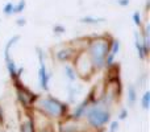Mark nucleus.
Listing matches in <instances>:
<instances>
[{
  "instance_id": "nucleus-10",
  "label": "nucleus",
  "mask_w": 150,
  "mask_h": 132,
  "mask_svg": "<svg viewBox=\"0 0 150 132\" xmlns=\"http://www.w3.org/2000/svg\"><path fill=\"white\" fill-rule=\"evenodd\" d=\"M134 46H136V50H137V56L138 58H140L141 61H146L148 60L149 56L145 53V50H144V45H142V40H141V34L140 32L136 31L134 32Z\"/></svg>"
},
{
  "instance_id": "nucleus-11",
  "label": "nucleus",
  "mask_w": 150,
  "mask_h": 132,
  "mask_svg": "<svg viewBox=\"0 0 150 132\" xmlns=\"http://www.w3.org/2000/svg\"><path fill=\"white\" fill-rule=\"evenodd\" d=\"M62 70H63V75H65V78L71 83V85L78 79L76 70H75V67L73 65H70V64H63Z\"/></svg>"
},
{
  "instance_id": "nucleus-19",
  "label": "nucleus",
  "mask_w": 150,
  "mask_h": 132,
  "mask_svg": "<svg viewBox=\"0 0 150 132\" xmlns=\"http://www.w3.org/2000/svg\"><path fill=\"white\" fill-rule=\"evenodd\" d=\"M25 8H26V0H18V1L15 4L13 13H23Z\"/></svg>"
},
{
  "instance_id": "nucleus-2",
  "label": "nucleus",
  "mask_w": 150,
  "mask_h": 132,
  "mask_svg": "<svg viewBox=\"0 0 150 132\" xmlns=\"http://www.w3.org/2000/svg\"><path fill=\"white\" fill-rule=\"evenodd\" d=\"M113 37L108 33L103 34H92L84 39V49L87 57L90 58L95 73L104 69V61L109 52V45Z\"/></svg>"
},
{
  "instance_id": "nucleus-27",
  "label": "nucleus",
  "mask_w": 150,
  "mask_h": 132,
  "mask_svg": "<svg viewBox=\"0 0 150 132\" xmlns=\"http://www.w3.org/2000/svg\"><path fill=\"white\" fill-rule=\"evenodd\" d=\"M116 3L120 5V7H128V5L130 4V0H117Z\"/></svg>"
},
{
  "instance_id": "nucleus-8",
  "label": "nucleus",
  "mask_w": 150,
  "mask_h": 132,
  "mask_svg": "<svg viewBox=\"0 0 150 132\" xmlns=\"http://www.w3.org/2000/svg\"><path fill=\"white\" fill-rule=\"evenodd\" d=\"M120 48H121V42H120V40L113 37L112 41H111V45H109V52H108V54H107L105 61H104V69L105 70L111 69V67L116 64L115 60H116V56L119 54V52H120Z\"/></svg>"
},
{
  "instance_id": "nucleus-4",
  "label": "nucleus",
  "mask_w": 150,
  "mask_h": 132,
  "mask_svg": "<svg viewBox=\"0 0 150 132\" xmlns=\"http://www.w3.org/2000/svg\"><path fill=\"white\" fill-rule=\"evenodd\" d=\"M13 86H15V90H16V98H17V102L21 104L25 111H32L33 108V104L34 102L37 101L40 94H36L30 90L29 87H26L21 79L18 81H13Z\"/></svg>"
},
{
  "instance_id": "nucleus-25",
  "label": "nucleus",
  "mask_w": 150,
  "mask_h": 132,
  "mask_svg": "<svg viewBox=\"0 0 150 132\" xmlns=\"http://www.w3.org/2000/svg\"><path fill=\"white\" fill-rule=\"evenodd\" d=\"M128 115H129V112H128L127 108H121L119 112V122H121V120H125L128 118Z\"/></svg>"
},
{
  "instance_id": "nucleus-6",
  "label": "nucleus",
  "mask_w": 150,
  "mask_h": 132,
  "mask_svg": "<svg viewBox=\"0 0 150 132\" xmlns=\"http://www.w3.org/2000/svg\"><path fill=\"white\" fill-rule=\"evenodd\" d=\"M36 52H37V58H38V85L42 91L49 93L52 73L47 70L46 61H45V52L42 50V48L37 46Z\"/></svg>"
},
{
  "instance_id": "nucleus-17",
  "label": "nucleus",
  "mask_w": 150,
  "mask_h": 132,
  "mask_svg": "<svg viewBox=\"0 0 150 132\" xmlns=\"http://www.w3.org/2000/svg\"><path fill=\"white\" fill-rule=\"evenodd\" d=\"M140 102H141V106H142L144 110H149L150 108V91L149 90H146L145 93L141 95Z\"/></svg>"
},
{
  "instance_id": "nucleus-29",
  "label": "nucleus",
  "mask_w": 150,
  "mask_h": 132,
  "mask_svg": "<svg viewBox=\"0 0 150 132\" xmlns=\"http://www.w3.org/2000/svg\"><path fill=\"white\" fill-rule=\"evenodd\" d=\"M0 21H1V20H0Z\"/></svg>"
},
{
  "instance_id": "nucleus-28",
  "label": "nucleus",
  "mask_w": 150,
  "mask_h": 132,
  "mask_svg": "<svg viewBox=\"0 0 150 132\" xmlns=\"http://www.w3.org/2000/svg\"><path fill=\"white\" fill-rule=\"evenodd\" d=\"M1 132H7V131H1Z\"/></svg>"
},
{
  "instance_id": "nucleus-12",
  "label": "nucleus",
  "mask_w": 150,
  "mask_h": 132,
  "mask_svg": "<svg viewBox=\"0 0 150 132\" xmlns=\"http://www.w3.org/2000/svg\"><path fill=\"white\" fill-rule=\"evenodd\" d=\"M137 88L133 83H129L127 87V103L129 107H134V104L137 103Z\"/></svg>"
},
{
  "instance_id": "nucleus-18",
  "label": "nucleus",
  "mask_w": 150,
  "mask_h": 132,
  "mask_svg": "<svg viewBox=\"0 0 150 132\" xmlns=\"http://www.w3.org/2000/svg\"><path fill=\"white\" fill-rule=\"evenodd\" d=\"M132 20H133V23H134V25L136 26H138V28H142V25H144V20H142V15H141V12L140 11H134L133 12V15H132Z\"/></svg>"
},
{
  "instance_id": "nucleus-26",
  "label": "nucleus",
  "mask_w": 150,
  "mask_h": 132,
  "mask_svg": "<svg viewBox=\"0 0 150 132\" xmlns=\"http://www.w3.org/2000/svg\"><path fill=\"white\" fill-rule=\"evenodd\" d=\"M16 25L17 26H25L26 25V19L25 17H18L16 20Z\"/></svg>"
},
{
  "instance_id": "nucleus-5",
  "label": "nucleus",
  "mask_w": 150,
  "mask_h": 132,
  "mask_svg": "<svg viewBox=\"0 0 150 132\" xmlns=\"http://www.w3.org/2000/svg\"><path fill=\"white\" fill-rule=\"evenodd\" d=\"M74 67L76 70L78 78H82V79H90L93 74H95V70H93L92 65H91L90 58L87 57L84 49H79L78 53L75 54L74 60Z\"/></svg>"
},
{
  "instance_id": "nucleus-15",
  "label": "nucleus",
  "mask_w": 150,
  "mask_h": 132,
  "mask_svg": "<svg viewBox=\"0 0 150 132\" xmlns=\"http://www.w3.org/2000/svg\"><path fill=\"white\" fill-rule=\"evenodd\" d=\"M82 86L80 85H70L67 88V94H69V102L67 104H75L76 98L79 95V93L82 91Z\"/></svg>"
},
{
  "instance_id": "nucleus-21",
  "label": "nucleus",
  "mask_w": 150,
  "mask_h": 132,
  "mask_svg": "<svg viewBox=\"0 0 150 132\" xmlns=\"http://www.w3.org/2000/svg\"><path fill=\"white\" fill-rule=\"evenodd\" d=\"M65 32H66V28L62 24H55V25L53 26V33H54V36H62Z\"/></svg>"
},
{
  "instance_id": "nucleus-20",
  "label": "nucleus",
  "mask_w": 150,
  "mask_h": 132,
  "mask_svg": "<svg viewBox=\"0 0 150 132\" xmlns=\"http://www.w3.org/2000/svg\"><path fill=\"white\" fill-rule=\"evenodd\" d=\"M13 8H15V4H13L12 1L5 3L4 7H3V13H4L5 16H12L13 15Z\"/></svg>"
},
{
  "instance_id": "nucleus-7",
  "label": "nucleus",
  "mask_w": 150,
  "mask_h": 132,
  "mask_svg": "<svg viewBox=\"0 0 150 132\" xmlns=\"http://www.w3.org/2000/svg\"><path fill=\"white\" fill-rule=\"evenodd\" d=\"M78 50L79 49H78L76 46H74L73 44H67V45H65V46L55 50L54 58L61 64H70V62H73Z\"/></svg>"
},
{
  "instance_id": "nucleus-1",
  "label": "nucleus",
  "mask_w": 150,
  "mask_h": 132,
  "mask_svg": "<svg viewBox=\"0 0 150 132\" xmlns=\"http://www.w3.org/2000/svg\"><path fill=\"white\" fill-rule=\"evenodd\" d=\"M70 108V104L55 98L52 94L46 93V95H38L37 101L33 104L32 111L40 114L42 118L50 120V122H61L69 116Z\"/></svg>"
},
{
  "instance_id": "nucleus-24",
  "label": "nucleus",
  "mask_w": 150,
  "mask_h": 132,
  "mask_svg": "<svg viewBox=\"0 0 150 132\" xmlns=\"http://www.w3.org/2000/svg\"><path fill=\"white\" fill-rule=\"evenodd\" d=\"M146 79H148V75H146L145 73H144V74H140V77L137 78V85H134V86H136V88H137V87H142V86H145Z\"/></svg>"
},
{
  "instance_id": "nucleus-3",
  "label": "nucleus",
  "mask_w": 150,
  "mask_h": 132,
  "mask_svg": "<svg viewBox=\"0 0 150 132\" xmlns=\"http://www.w3.org/2000/svg\"><path fill=\"white\" fill-rule=\"evenodd\" d=\"M112 120L111 108L105 107L100 101H96L88 106L82 122L86 123V128L92 132H103Z\"/></svg>"
},
{
  "instance_id": "nucleus-16",
  "label": "nucleus",
  "mask_w": 150,
  "mask_h": 132,
  "mask_svg": "<svg viewBox=\"0 0 150 132\" xmlns=\"http://www.w3.org/2000/svg\"><path fill=\"white\" fill-rule=\"evenodd\" d=\"M80 24H86V25H99V24L105 23L104 17H95V16H83L79 20Z\"/></svg>"
},
{
  "instance_id": "nucleus-9",
  "label": "nucleus",
  "mask_w": 150,
  "mask_h": 132,
  "mask_svg": "<svg viewBox=\"0 0 150 132\" xmlns=\"http://www.w3.org/2000/svg\"><path fill=\"white\" fill-rule=\"evenodd\" d=\"M26 118L23 119L20 122V128L18 132H36L37 127L34 123V118H33V112L32 111H26Z\"/></svg>"
},
{
  "instance_id": "nucleus-14",
  "label": "nucleus",
  "mask_w": 150,
  "mask_h": 132,
  "mask_svg": "<svg viewBox=\"0 0 150 132\" xmlns=\"http://www.w3.org/2000/svg\"><path fill=\"white\" fill-rule=\"evenodd\" d=\"M4 62H5V67H7V71H8V74H9V77H11V79H12V82H13V81H18V78H17L18 66L16 65L15 60L11 57L9 60L4 61Z\"/></svg>"
},
{
  "instance_id": "nucleus-22",
  "label": "nucleus",
  "mask_w": 150,
  "mask_h": 132,
  "mask_svg": "<svg viewBox=\"0 0 150 132\" xmlns=\"http://www.w3.org/2000/svg\"><path fill=\"white\" fill-rule=\"evenodd\" d=\"M119 127H120L119 120H111L108 124V130H107V132H117L119 131Z\"/></svg>"
},
{
  "instance_id": "nucleus-13",
  "label": "nucleus",
  "mask_w": 150,
  "mask_h": 132,
  "mask_svg": "<svg viewBox=\"0 0 150 132\" xmlns=\"http://www.w3.org/2000/svg\"><path fill=\"white\" fill-rule=\"evenodd\" d=\"M20 39H21L20 34H15V36H12L7 42H5V46H4V61H7V60H9V58H11V49H12V48L15 46L18 41H20Z\"/></svg>"
},
{
  "instance_id": "nucleus-23",
  "label": "nucleus",
  "mask_w": 150,
  "mask_h": 132,
  "mask_svg": "<svg viewBox=\"0 0 150 132\" xmlns=\"http://www.w3.org/2000/svg\"><path fill=\"white\" fill-rule=\"evenodd\" d=\"M36 127H37L36 132H55L54 127H53L52 124H46V126H37L36 124Z\"/></svg>"
}]
</instances>
